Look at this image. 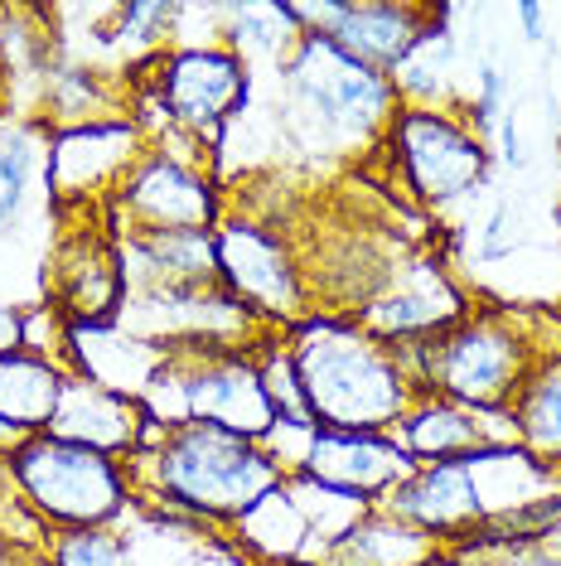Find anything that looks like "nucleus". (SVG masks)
<instances>
[{
    "label": "nucleus",
    "instance_id": "1",
    "mask_svg": "<svg viewBox=\"0 0 561 566\" xmlns=\"http://www.w3.org/2000/svg\"><path fill=\"white\" fill-rule=\"evenodd\" d=\"M131 460V474H146L156 499L203 523H242L262 499L286 484L262 441L213 427V421L160 427L146 417Z\"/></svg>",
    "mask_w": 561,
    "mask_h": 566
},
{
    "label": "nucleus",
    "instance_id": "2",
    "mask_svg": "<svg viewBox=\"0 0 561 566\" xmlns=\"http://www.w3.org/2000/svg\"><path fill=\"white\" fill-rule=\"evenodd\" d=\"M286 354L305 407L325 431H392L421 397L402 354L353 319H305Z\"/></svg>",
    "mask_w": 561,
    "mask_h": 566
},
{
    "label": "nucleus",
    "instance_id": "3",
    "mask_svg": "<svg viewBox=\"0 0 561 566\" xmlns=\"http://www.w3.org/2000/svg\"><path fill=\"white\" fill-rule=\"evenodd\" d=\"M416 392L469 411H508L547 354L508 315H465L461 325L416 344H392Z\"/></svg>",
    "mask_w": 561,
    "mask_h": 566
},
{
    "label": "nucleus",
    "instance_id": "4",
    "mask_svg": "<svg viewBox=\"0 0 561 566\" xmlns=\"http://www.w3.org/2000/svg\"><path fill=\"white\" fill-rule=\"evenodd\" d=\"M280 69H286L280 83L290 97V126L310 146L378 140L392 132V117L402 112L398 83L353 54H343L325 34H305Z\"/></svg>",
    "mask_w": 561,
    "mask_h": 566
},
{
    "label": "nucleus",
    "instance_id": "5",
    "mask_svg": "<svg viewBox=\"0 0 561 566\" xmlns=\"http://www.w3.org/2000/svg\"><path fill=\"white\" fill-rule=\"evenodd\" d=\"M10 484L20 489V504L34 513V523H49L59 533L73 527H112L126 509L131 480L121 474L117 455L54 431H34L0 460Z\"/></svg>",
    "mask_w": 561,
    "mask_h": 566
},
{
    "label": "nucleus",
    "instance_id": "6",
    "mask_svg": "<svg viewBox=\"0 0 561 566\" xmlns=\"http://www.w3.org/2000/svg\"><path fill=\"white\" fill-rule=\"evenodd\" d=\"M388 136H392V146H398L406 185H412L416 199H426V203L461 199L475 185H484V175H489L484 136L469 122L455 117V112L402 102V112L392 117Z\"/></svg>",
    "mask_w": 561,
    "mask_h": 566
},
{
    "label": "nucleus",
    "instance_id": "7",
    "mask_svg": "<svg viewBox=\"0 0 561 566\" xmlns=\"http://www.w3.org/2000/svg\"><path fill=\"white\" fill-rule=\"evenodd\" d=\"M290 20L305 34H325L343 54L392 78L406 54L445 20V10L392 6V0H320V6H290Z\"/></svg>",
    "mask_w": 561,
    "mask_h": 566
},
{
    "label": "nucleus",
    "instance_id": "8",
    "mask_svg": "<svg viewBox=\"0 0 561 566\" xmlns=\"http://www.w3.org/2000/svg\"><path fill=\"white\" fill-rule=\"evenodd\" d=\"M213 248H219V276L227 295L252 311L257 319L276 325H305V281L290 248L262 223L233 218V223L213 228Z\"/></svg>",
    "mask_w": 561,
    "mask_h": 566
},
{
    "label": "nucleus",
    "instance_id": "9",
    "mask_svg": "<svg viewBox=\"0 0 561 566\" xmlns=\"http://www.w3.org/2000/svg\"><path fill=\"white\" fill-rule=\"evenodd\" d=\"M247 97V63L233 49H174L160 73V102L174 126L219 146L227 117Z\"/></svg>",
    "mask_w": 561,
    "mask_h": 566
},
{
    "label": "nucleus",
    "instance_id": "10",
    "mask_svg": "<svg viewBox=\"0 0 561 566\" xmlns=\"http://www.w3.org/2000/svg\"><path fill=\"white\" fill-rule=\"evenodd\" d=\"M117 203L131 228H194V233L219 228L213 179L165 150H150L131 165V175L117 185Z\"/></svg>",
    "mask_w": 561,
    "mask_h": 566
},
{
    "label": "nucleus",
    "instance_id": "11",
    "mask_svg": "<svg viewBox=\"0 0 561 566\" xmlns=\"http://www.w3.org/2000/svg\"><path fill=\"white\" fill-rule=\"evenodd\" d=\"M416 470V460L398 446V436L388 431H325L315 427L310 455H305V480L339 489L349 499L378 504L388 489H398L406 474Z\"/></svg>",
    "mask_w": 561,
    "mask_h": 566
},
{
    "label": "nucleus",
    "instance_id": "12",
    "mask_svg": "<svg viewBox=\"0 0 561 566\" xmlns=\"http://www.w3.org/2000/svg\"><path fill=\"white\" fill-rule=\"evenodd\" d=\"M373 509H388V513H398V518L416 523L421 533L441 537L445 547L469 537L484 518H489L465 455L461 460H436V465H416L398 489H388Z\"/></svg>",
    "mask_w": 561,
    "mask_h": 566
},
{
    "label": "nucleus",
    "instance_id": "13",
    "mask_svg": "<svg viewBox=\"0 0 561 566\" xmlns=\"http://www.w3.org/2000/svg\"><path fill=\"white\" fill-rule=\"evenodd\" d=\"M461 319H465V301H461V291L445 281L441 266L412 262L402 276L392 272L388 295L359 305V319H353V325L378 334L382 344H416V339H431V334L461 325Z\"/></svg>",
    "mask_w": 561,
    "mask_h": 566
},
{
    "label": "nucleus",
    "instance_id": "14",
    "mask_svg": "<svg viewBox=\"0 0 561 566\" xmlns=\"http://www.w3.org/2000/svg\"><path fill=\"white\" fill-rule=\"evenodd\" d=\"M140 160L136 150V126H107L87 122L73 132H59L49 140V195L54 199H87L107 185H121Z\"/></svg>",
    "mask_w": 561,
    "mask_h": 566
},
{
    "label": "nucleus",
    "instance_id": "15",
    "mask_svg": "<svg viewBox=\"0 0 561 566\" xmlns=\"http://www.w3.org/2000/svg\"><path fill=\"white\" fill-rule=\"evenodd\" d=\"M54 291H59L54 311L73 315L87 329H102L112 315H121V291H126L121 252L97 228H83L54 256Z\"/></svg>",
    "mask_w": 561,
    "mask_h": 566
},
{
    "label": "nucleus",
    "instance_id": "16",
    "mask_svg": "<svg viewBox=\"0 0 561 566\" xmlns=\"http://www.w3.org/2000/svg\"><path fill=\"white\" fill-rule=\"evenodd\" d=\"M140 427H146V407H140L136 397L107 388V382H93L87 373H68L49 431L68 436V441H83V446H97V450H107V455H117V450L131 455L140 441Z\"/></svg>",
    "mask_w": 561,
    "mask_h": 566
},
{
    "label": "nucleus",
    "instance_id": "17",
    "mask_svg": "<svg viewBox=\"0 0 561 566\" xmlns=\"http://www.w3.org/2000/svg\"><path fill=\"white\" fill-rule=\"evenodd\" d=\"M441 537L421 533L416 523L368 509L315 557V566H441Z\"/></svg>",
    "mask_w": 561,
    "mask_h": 566
},
{
    "label": "nucleus",
    "instance_id": "18",
    "mask_svg": "<svg viewBox=\"0 0 561 566\" xmlns=\"http://www.w3.org/2000/svg\"><path fill=\"white\" fill-rule=\"evenodd\" d=\"M475 417L479 411L421 392L416 402L406 407V417L392 427V436H398V446L416 460V465H436V460H461L479 446H494Z\"/></svg>",
    "mask_w": 561,
    "mask_h": 566
},
{
    "label": "nucleus",
    "instance_id": "19",
    "mask_svg": "<svg viewBox=\"0 0 561 566\" xmlns=\"http://www.w3.org/2000/svg\"><path fill=\"white\" fill-rule=\"evenodd\" d=\"M63 382H68V373L54 358H40L30 349L6 354L0 358V421L20 436L49 431L54 427L59 397H63Z\"/></svg>",
    "mask_w": 561,
    "mask_h": 566
},
{
    "label": "nucleus",
    "instance_id": "20",
    "mask_svg": "<svg viewBox=\"0 0 561 566\" xmlns=\"http://www.w3.org/2000/svg\"><path fill=\"white\" fill-rule=\"evenodd\" d=\"M508 417H514L508 421L514 441L547 470H561V358H542L528 388L518 392V402L508 407Z\"/></svg>",
    "mask_w": 561,
    "mask_h": 566
},
{
    "label": "nucleus",
    "instance_id": "21",
    "mask_svg": "<svg viewBox=\"0 0 561 566\" xmlns=\"http://www.w3.org/2000/svg\"><path fill=\"white\" fill-rule=\"evenodd\" d=\"M34 179L49 185V146L34 126L0 122V233L24 218V203L34 195Z\"/></svg>",
    "mask_w": 561,
    "mask_h": 566
},
{
    "label": "nucleus",
    "instance_id": "22",
    "mask_svg": "<svg viewBox=\"0 0 561 566\" xmlns=\"http://www.w3.org/2000/svg\"><path fill=\"white\" fill-rule=\"evenodd\" d=\"M54 566H136V552L121 533L112 527H73V533H54L44 547Z\"/></svg>",
    "mask_w": 561,
    "mask_h": 566
},
{
    "label": "nucleus",
    "instance_id": "23",
    "mask_svg": "<svg viewBox=\"0 0 561 566\" xmlns=\"http://www.w3.org/2000/svg\"><path fill=\"white\" fill-rule=\"evenodd\" d=\"M117 15H121L117 34H131L136 44H156L170 30V20L180 15V6H146V0H136V6H121Z\"/></svg>",
    "mask_w": 561,
    "mask_h": 566
},
{
    "label": "nucleus",
    "instance_id": "24",
    "mask_svg": "<svg viewBox=\"0 0 561 566\" xmlns=\"http://www.w3.org/2000/svg\"><path fill=\"white\" fill-rule=\"evenodd\" d=\"M475 83H479V93H475V132H494V126L504 122V97H508V83H504V73L494 69V63H479V73H475Z\"/></svg>",
    "mask_w": 561,
    "mask_h": 566
},
{
    "label": "nucleus",
    "instance_id": "25",
    "mask_svg": "<svg viewBox=\"0 0 561 566\" xmlns=\"http://www.w3.org/2000/svg\"><path fill=\"white\" fill-rule=\"evenodd\" d=\"M20 349H24V315L15 311V305L0 301V358L20 354Z\"/></svg>",
    "mask_w": 561,
    "mask_h": 566
},
{
    "label": "nucleus",
    "instance_id": "26",
    "mask_svg": "<svg viewBox=\"0 0 561 566\" xmlns=\"http://www.w3.org/2000/svg\"><path fill=\"white\" fill-rule=\"evenodd\" d=\"M499 140H504V150H499V156H504V165H514V170H522V165H528V150H522V136H518V126L514 122H499Z\"/></svg>",
    "mask_w": 561,
    "mask_h": 566
},
{
    "label": "nucleus",
    "instance_id": "27",
    "mask_svg": "<svg viewBox=\"0 0 561 566\" xmlns=\"http://www.w3.org/2000/svg\"><path fill=\"white\" fill-rule=\"evenodd\" d=\"M514 15L522 20V30H528V40H532V44H538L542 34H547V30H542V15H547V10L538 6V0H522V6L514 10Z\"/></svg>",
    "mask_w": 561,
    "mask_h": 566
},
{
    "label": "nucleus",
    "instance_id": "28",
    "mask_svg": "<svg viewBox=\"0 0 561 566\" xmlns=\"http://www.w3.org/2000/svg\"><path fill=\"white\" fill-rule=\"evenodd\" d=\"M40 547H24L20 537H10V533H0V566H24L34 557Z\"/></svg>",
    "mask_w": 561,
    "mask_h": 566
},
{
    "label": "nucleus",
    "instance_id": "29",
    "mask_svg": "<svg viewBox=\"0 0 561 566\" xmlns=\"http://www.w3.org/2000/svg\"><path fill=\"white\" fill-rule=\"evenodd\" d=\"M20 441H24V436H20V431H10V427H6V421H0V460H6V455H10V450H15V446H20Z\"/></svg>",
    "mask_w": 561,
    "mask_h": 566
},
{
    "label": "nucleus",
    "instance_id": "30",
    "mask_svg": "<svg viewBox=\"0 0 561 566\" xmlns=\"http://www.w3.org/2000/svg\"><path fill=\"white\" fill-rule=\"evenodd\" d=\"M24 566H54V562H49V552H34V557L24 562Z\"/></svg>",
    "mask_w": 561,
    "mask_h": 566
}]
</instances>
